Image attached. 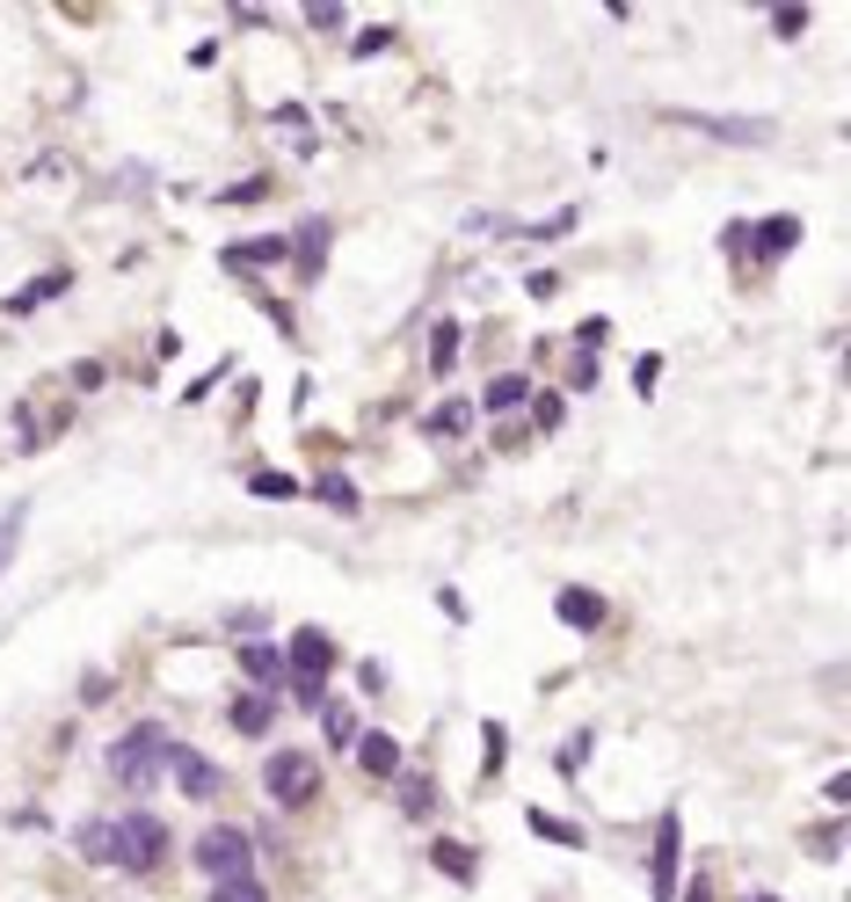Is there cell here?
<instances>
[{
    "instance_id": "cell-32",
    "label": "cell",
    "mask_w": 851,
    "mask_h": 902,
    "mask_svg": "<svg viewBox=\"0 0 851 902\" xmlns=\"http://www.w3.org/2000/svg\"><path fill=\"white\" fill-rule=\"evenodd\" d=\"M386 45H393V29H357V45H350V51H357V59H379Z\"/></svg>"
},
{
    "instance_id": "cell-1",
    "label": "cell",
    "mask_w": 851,
    "mask_h": 902,
    "mask_svg": "<svg viewBox=\"0 0 851 902\" xmlns=\"http://www.w3.org/2000/svg\"><path fill=\"white\" fill-rule=\"evenodd\" d=\"M168 728L161 721H139L131 735H117V750H110V779L117 786H131V793H147L153 779H161V764H168Z\"/></svg>"
},
{
    "instance_id": "cell-2",
    "label": "cell",
    "mask_w": 851,
    "mask_h": 902,
    "mask_svg": "<svg viewBox=\"0 0 851 902\" xmlns=\"http://www.w3.org/2000/svg\"><path fill=\"white\" fill-rule=\"evenodd\" d=\"M161 852H168L161 815H117V866H124V874H153Z\"/></svg>"
},
{
    "instance_id": "cell-22",
    "label": "cell",
    "mask_w": 851,
    "mask_h": 902,
    "mask_svg": "<svg viewBox=\"0 0 851 902\" xmlns=\"http://www.w3.org/2000/svg\"><path fill=\"white\" fill-rule=\"evenodd\" d=\"M430 430H437V437H466V430H473V408H466V401H444V408H430Z\"/></svg>"
},
{
    "instance_id": "cell-13",
    "label": "cell",
    "mask_w": 851,
    "mask_h": 902,
    "mask_svg": "<svg viewBox=\"0 0 851 902\" xmlns=\"http://www.w3.org/2000/svg\"><path fill=\"white\" fill-rule=\"evenodd\" d=\"M269 721H277V691H247V699H233V728H241V735H263Z\"/></svg>"
},
{
    "instance_id": "cell-8",
    "label": "cell",
    "mask_w": 851,
    "mask_h": 902,
    "mask_svg": "<svg viewBox=\"0 0 851 902\" xmlns=\"http://www.w3.org/2000/svg\"><path fill=\"white\" fill-rule=\"evenodd\" d=\"M677 837H684V823L662 815L656 823V902H677Z\"/></svg>"
},
{
    "instance_id": "cell-14",
    "label": "cell",
    "mask_w": 851,
    "mask_h": 902,
    "mask_svg": "<svg viewBox=\"0 0 851 902\" xmlns=\"http://www.w3.org/2000/svg\"><path fill=\"white\" fill-rule=\"evenodd\" d=\"M292 255H299V277H320V255H328V219H306V226H299Z\"/></svg>"
},
{
    "instance_id": "cell-21",
    "label": "cell",
    "mask_w": 851,
    "mask_h": 902,
    "mask_svg": "<svg viewBox=\"0 0 851 902\" xmlns=\"http://www.w3.org/2000/svg\"><path fill=\"white\" fill-rule=\"evenodd\" d=\"M524 401H532V386H524V379H517V371H503V379H495V386H487V408H495V415L524 408Z\"/></svg>"
},
{
    "instance_id": "cell-17",
    "label": "cell",
    "mask_w": 851,
    "mask_h": 902,
    "mask_svg": "<svg viewBox=\"0 0 851 902\" xmlns=\"http://www.w3.org/2000/svg\"><path fill=\"white\" fill-rule=\"evenodd\" d=\"M459 342H466L459 320H437V335H430V371H452V365H459Z\"/></svg>"
},
{
    "instance_id": "cell-28",
    "label": "cell",
    "mask_w": 851,
    "mask_h": 902,
    "mask_svg": "<svg viewBox=\"0 0 851 902\" xmlns=\"http://www.w3.org/2000/svg\"><path fill=\"white\" fill-rule=\"evenodd\" d=\"M306 23H314V29H342V0H306Z\"/></svg>"
},
{
    "instance_id": "cell-3",
    "label": "cell",
    "mask_w": 851,
    "mask_h": 902,
    "mask_svg": "<svg viewBox=\"0 0 851 902\" xmlns=\"http://www.w3.org/2000/svg\"><path fill=\"white\" fill-rule=\"evenodd\" d=\"M263 786H269V801L306 808L320 793V764L306 750H277V757H269V772H263Z\"/></svg>"
},
{
    "instance_id": "cell-34",
    "label": "cell",
    "mask_w": 851,
    "mask_h": 902,
    "mask_svg": "<svg viewBox=\"0 0 851 902\" xmlns=\"http://www.w3.org/2000/svg\"><path fill=\"white\" fill-rule=\"evenodd\" d=\"M583 750H589V735H575V742H560L554 764H560V772H583Z\"/></svg>"
},
{
    "instance_id": "cell-24",
    "label": "cell",
    "mask_w": 851,
    "mask_h": 902,
    "mask_svg": "<svg viewBox=\"0 0 851 902\" xmlns=\"http://www.w3.org/2000/svg\"><path fill=\"white\" fill-rule=\"evenodd\" d=\"M532 829L546 837V844H568V852L583 844V829H575V823H560V815H546V808H532Z\"/></svg>"
},
{
    "instance_id": "cell-15",
    "label": "cell",
    "mask_w": 851,
    "mask_h": 902,
    "mask_svg": "<svg viewBox=\"0 0 851 902\" xmlns=\"http://www.w3.org/2000/svg\"><path fill=\"white\" fill-rule=\"evenodd\" d=\"M357 757H365V772H379V779L401 772V742H393V735H357Z\"/></svg>"
},
{
    "instance_id": "cell-6",
    "label": "cell",
    "mask_w": 851,
    "mask_h": 902,
    "mask_svg": "<svg viewBox=\"0 0 851 902\" xmlns=\"http://www.w3.org/2000/svg\"><path fill=\"white\" fill-rule=\"evenodd\" d=\"M328 662H335V640L320 634V626H299L292 648H284V670H292L284 684H292V691H299V684H320V677H328Z\"/></svg>"
},
{
    "instance_id": "cell-5",
    "label": "cell",
    "mask_w": 851,
    "mask_h": 902,
    "mask_svg": "<svg viewBox=\"0 0 851 902\" xmlns=\"http://www.w3.org/2000/svg\"><path fill=\"white\" fill-rule=\"evenodd\" d=\"M196 866H204V874L212 880H233V874H255V844H247L241 829H204V837H196Z\"/></svg>"
},
{
    "instance_id": "cell-20",
    "label": "cell",
    "mask_w": 851,
    "mask_h": 902,
    "mask_svg": "<svg viewBox=\"0 0 851 902\" xmlns=\"http://www.w3.org/2000/svg\"><path fill=\"white\" fill-rule=\"evenodd\" d=\"M212 902H269V888L255 874H233V880H212Z\"/></svg>"
},
{
    "instance_id": "cell-26",
    "label": "cell",
    "mask_w": 851,
    "mask_h": 902,
    "mask_svg": "<svg viewBox=\"0 0 851 902\" xmlns=\"http://www.w3.org/2000/svg\"><path fill=\"white\" fill-rule=\"evenodd\" d=\"M320 503H335V510H357V488H350L342 473H320Z\"/></svg>"
},
{
    "instance_id": "cell-19",
    "label": "cell",
    "mask_w": 851,
    "mask_h": 902,
    "mask_svg": "<svg viewBox=\"0 0 851 902\" xmlns=\"http://www.w3.org/2000/svg\"><path fill=\"white\" fill-rule=\"evenodd\" d=\"M23 524H29V503H8V517H0V575H8L15 546H23Z\"/></svg>"
},
{
    "instance_id": "cell-9",
    "label": "cell",
    "mask_w": 851,
    "mask_h": 902,
    "mask_svg": "<svg viewBox=\"0 0 851 902\" xmlns=\"http://www.w3.org/2000/svg\"><path fill=\"white\" fill-rule=\"evenodd\" d=\"M284 255H292V233H263V241L226 247L219 263H226V269H269V263H284Z\"/></svg>"
},
{
    "instance_id": "cell-23",
    "label": "cell",
    "mask_w": 851,
    "mask_h": 902,
    "mask_svg": "<svg viewBox=\"0 0 851 902\" xmlns=\"http://www.w3.org/2000/svg\"><path fill=\"white\" fill-rule=\"evenodd\" d=\"M320 735H328L335 750H350V742H357V713L350 707H320Z\"/></svg>"
},
{
    "instance_id": "cell-30",
    "label": "cell",
    "mask_w": 851,
    "mask_h": 902,
    "mask_svg": "<svg viewBox=\"0 0 851 902\" xmlns=\"http://www.w3.org/2000/svg\"><path fill=\"white\" fill-rule=\"evenodd\" d=\"M481 742H487V772H503V750H510V735H503V721H487V728H481Z\"/></svg>"
},
{
    "instance_id": "cell-4",
    "label": "cell",
    "mask_w": 851,
    "mask_h": 902,
    "mask_svg": "<svg viewBox=\"0 0 851 902\" xmlns=\"http://www.w3.org/2000/svg\"><path fill=\"white\" fill-rule=\"evenodd\" d=\"M684 131H706V139H721V147H772L778 124L772 117H713V110H677Z\"/></svg>"
},
{
    "instance_id": "cell-33",
    "label": "cell",
    "mask_w": 851,
    "mask_h": 902,
    "mask_svg": "<svg viewBox=\"0 0 851 902\" xmlns=\"http://www.w3.org/2000/svg\"><path fill=\"white\" fill-rule=\"evenodd\" d=\"M247 488H255V495H292L299 481H292V473H255V481H247Z\"/></svg>"
},
{
    "instance_id": "cell-12",
    "label": "cell",
    "mask_w": 851,
    "mask_h": 902,
    "mask_svg": "<svg viewBox=\"0 0 851 902\" xmlns=\"http://www.w3.org/2000/svg\"><path fill=\"white\" fill-rule=\"evenodd\" d=\"M801 233L808 226L793 219V212H778V219H764V226H750V241L764 247V255H793V247H801Z\"/></svg>"
},
{
    "instance_id": "cell-7",
    "label": "cell",
    "mask_w": 851,
    "mask_h": 902,
    "mask_svg": "<svg viewBox=\"0 0 851 902\" xmlns=\"http://www.w3.org/2000/svg\"><path fill=\"white\" fill-rule=\"evenodd\" d=\"M168 772H175V786L190 793V801H212L219 793V764L204 750H168Z\"/></svg>"
},
{
    "instance_id": "cell-25",
    "label": "cell",
    "mask_w": 851,
    "mask_h": 902,
    "mask_svg": "<svg viewBox=\"0 0 851 902\" xmlns=\"http://www.w3.org/2000/svg\"><path fill=\"white\" fill-rule=\"evenodd\" d=\"M437 866L452 880H473V844H452V837H444V844H437Z\"/></svg>"
},
{
    "instance_id": "cell-29",
    "label": "cell",
    "mask_w": 851,
    "mask_h": 902,
    "mask_svg": "<svg viewBox=\"0 0 851 902\" xmlns=\"http://www.w3.org/2000/svg\"><path fill=\"white\" fill-rule=\"evenodd\" d=\"M269 190V175H247V182H233V190H219V204H255V196Z\"/></svg>"
},
{
    "instance_id": "cell-27",
    "label": "cell",
    "mask_w": 851,
    "mask_h": 902,
    "mask_svg": "<svg viewBox=\"0 0 851 902\" xmlns=\"http://www.w3.org/2000/svg\"><path fill=\"white\" fill-rule=\"evenodd\" d=\"M401 815H430V779H401Z\"/></svg>"
},
{
    "instance_id": "cell-36",
    "label": "cell",
    "mask_w": 851,
    "mask_h": 902,
    "mask_svg": "<svg viewBox=\"0 0 851 902\" xmlns=\"http://www.w3.org/2000/svg\"><path fill=\"white\" fill-rule=\"evenodd\" d=\"M560 408H568V401H560V393H546V401H538V430H560Z\"/></svg>"
},
{
    "instance_id": "cell-16",
    "label": "cell",
    "mask_w": 851,
    "mask_h": 902,
    "mask_svg": "<svg viewBox=\"0 0 851 902\" xmlns=\"http://www.w3.org/2000/svg\"><path fill=\"white\" fill-rule=\"evenodd\" d=\"M80 859L117 866V823H80Z\"/></svg>"
},
{
    "instance_id": "cell-10",
    "label": "cell",
    "mask_w": 851,
    "mask_h": 902,
    "mask_svg": "<svg viewBox=\"0 0 851 902\" xmlns=\"http://www.w3.org/2000/svg\"><path fill=\"white\" fill-rule=\"evenodd\" d=\"M241 670L255 684H269V691H284V677H292V670H284V648H269V640H247V648H241Z\"/></svg>"
},
{
    "instance_id": "cell-11",
    "label": "cell",
    "mask_w": 851,
    "mask_h": 902,
    "mask_svg": "<svg viewBox=\"0 0 851 902\" xmlns=\"http://www.w3.org/2000/svg\"><path fill=\"white\" fill-rule=\"evenodd\" d=\"M554 611L568 619V626H583V634H597V626H605V597H597V589H560Z\"/></svg>"
},
{
    "instance_id": "cell-37",
    "label": "cell",
    "mask_w": 851,
    "mask_h": 902,
    "mask_svg": "<svg viewBox=\"0 0 851 902\" xmlns=\"http://www.w3.org/2000/svg\"><path fill=\"white\" fill-rule=\"evenodd\" d=\"M757 902H778V895H757Z\"/></svg>"
},
{
    "instance_id": "cell-18",
    "label": "cell",
    "mask_w": 851,
    "mask_h": 902,
    "mask_svg": "<svg viewBox=\"0 0 851 902\" xmlns=\"http://www.w3.org/2000/svg\"><path fill=\"white\" fill-rule=\"evenodd\" d=\"M59 292H66V277H29L23 292L8 298V314H37V306H45V298H59Z\"/></svg>"
},
{
    "instance_id": "cell-35",
    "label": "cell",
    "mask_w": 851,
    "mask_h": 902,
    "mask_svg": "<svg viewBox=\"0 0 851 902\" xmlns=\"http://www.w3.org/2000/svg\"><path fill=\"white\" fill-rule=\"evenodd\" d=\"M808 29V8H778V37H801Z\"/></svg>"
},
{
    "instance_id": "cell-31",
    "label": "cell",
    "mask_w": 851,
    "mask_h": 902,
    "mask_svg": "<svg viewBox=\"0 0 851 902\" xmlns=\"http://www.w3.org/2000/svg\"><path fill=\"white\" fill-rule=\"evenodd\" d=\"M277 124H284V131H292L299 147H314V131H306V110H299V102H284V110H277Z\"/></svg>"
}]
</instances>
